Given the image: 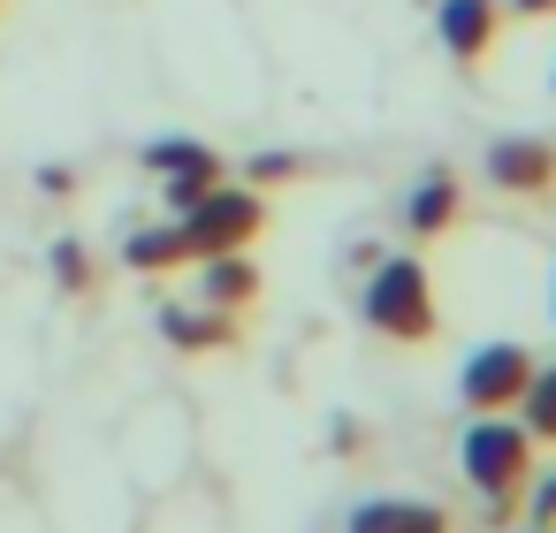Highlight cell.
Listing matches in <instances>:
<instances>
[{
	"label": "cell",
	"instance_id": "cell-1",
	"mask_svg": "<svg viewBox=\"0 0 556 533\" xmlns=\"http://www.w3.org/2000/svg\"><path fill=\"white\" fill-rule=\"evenodd\" d=\"M457 465L488 495V525H510L518 518V495L533 480V434L518 427V411H480L465 427V442H457Z\"/></svg>",
	"mask_w": 556,
	"mask_h": 533
},
{
	"label": "cell",
	"instance_id": "cell-2",
	"mask_svg": "<svg viewBox=\"0 0 556 533\" xmlns=\"http://www.w3.org/2000/svg\"><path fill=\"white\" fill-rule=\"evenodd\" d=\"M358 313H366V328L389 335V343H434V328H442V313H434V282H427L419 259H381V267L366 275Z\"/></svg>",
	"mask_w": 556,
	"mask_h": 533
},
{
	"label": "cell",
	"instance_id": "cell-3",
	"mask_svg": "<svg viewBox=\"0 0 556 533\" xmlns=\"http://www.w3.org/2000/svg\"><path fill=\"white\" fill-rule=\"evenodd\" d=\"M176 229H184V252H191V259L244 252V244L267 229V199H260V191H237V183H214V191H199L191 206H176Z\"/></svg>",
	"mask_w": 556,
	"mask_h": 533
},
{
	"label": "cell",
	"instance_id": "cell-4",
	"mask_svg": "<svg viewBox=\"0 0 556 533\" xmlns=\"http://www.w3.org/2000/svg\"><path fill=\"white\" fill-rule=\"evenodd\" d=\"M526 381H533V351H526V343H480V351L457 366V404H465L472 419H480V411H518Z\"/></svg>",
	"mask_w": 556,
	"mask_h": 533
},
{
	"label": "cell",
	"instance_id": "cell-5",
	"mask_svg": "<svg viewBox=\"0 0 556 533\" xmlns=\"http://www.w3.org/2000/svg\"><path fill=\"white\" fill-rule=\"evenodd\" d=\"M488 183L503 199H548L556 191V145L548 138H495L488 145Z\"/></svg>",
	"mask_w": 556,
	"mask_h": 533
},
{
	"label": "cell",
	"instance_id": "cell-6",
	"mask_svg": "<svg viewBox=\"0 0 556 533\" xmlns=\"http://www.w3.org/2000/svg\"><path fill=\"white\" fill-rule=\"evenodd\" d=\"M146 168L168 183V206H191L199 191L222 183V153L199 145V138H153V145H146Z\"/></svg>",
	"mask_w": 556,
	"mask_h": 533
},
{
	"label": "cell",
	"instance_id": "cell-7",
	"mask_svg": "<svg viewBox=\"0 0 556 533\" xmlns=\"http://www.w3.org/2000/svg\"><path fill=\"white\" fill-rule=\"evenodd\" d=\"M434 31H442V47L457 54V69H480V62L495 54V39H503V0H442V9H434Z\"/></svg>",
	"mask_w": 556,
	"mask_h": 533
},
{
	"label": "cell",
	"instance_id": "cell-8",
	"mask_svg": "<svg viewBox=\"0 0 556 533\" xmlns=\"http://www.w3.org/2000/svg\"><path fill=\"white\" fill-rule=\"evenodd\" d=\"M343 533H450V510L419 495H374L343 518Z\"/></svg>",
	"mask_w": 556,
	"mask_h": 533
},
{
	"label": "cell",
	"instance_id": "cell-9",
	"mask_svg": "<svg viewBox=\"0 0 556 533\" xmlns=\"http://www.w3.org/2000/svg\"><path fill=\"white\" fill-rule=\"evenodd\" d=\"M457 214H465V191H457L450 168H427V176L412 183V199H404V229H412V237H450Z\"/></svg>",
	"mask_w": 556,
	"mask_h": 533
},
{
	"label": "cell",
	"instance_id": "cell-10",
	"mask_svg": "<svg viewBox=\"0 0 556 533\" xmlns=\"http://www.w3.org/2000/svg\"><path fill=\"white\" fill-rule=\"evenodd\" d=\"M161 335H168L176 351H229V343H237V320H229L222 305H168V313H161Z\"/></svg>",
	"mask_w": 556,
	"mask_h": 533
},
{
	"label": "cell",
	"instance_id": "cell-11",
	"mask_svg": "<svg viewBox=\"0 0 556 533\" xmlns=\"http://www.w3.org/2000/svg\"><path fill=\"white\" fill-rule=\"evenodd\" d=\"M199 267H206V275H199L206 305L237 313V305H252V297H260V267H252L244 252H214V259H199Z\"/></svg>",
	"mask_w": 556,
	"mask_h": 533
},
{
	"label": "cell",
	"instance_id": "cell-12",
	"mask_svg": "<svg viewBox=\"0 0 556 533\" xmlns=\"http://www.w3.org/2000/svg\"><path fill=\"white\" fill-rule=\"evenodd\" d=\"M123 259H130L138 275H168V267H184L191 252H184V229L168 221V229H138V237L123 244Z\"/></svg>",
	"mask_w": 556,
	"mask_h": 533
},
{
	"label": "cell",
	"instance_id": "cell-13",
	"mask_svg": "<svg viewBox=\"0 0 556 533\" xmlns=\"http://www.w3.org/2000/svg\"><path fill=\"white\" fill-rule=\"evenodd\" d=\"M518 427L556 449V366H533V381H526V396H518Z\"/></svg>",
	"mask_w": 556,
	"mask_h": 533
},
{
	"label": "cell",
	"instance_id": "cell-14",
	"mask_svg": "<svg viewBox=\"0 0 556 533\" xmlns=\"http://www.w3.org/2000/svg\"><path fill=\"white\" fill-rule=\"evenodd\" d=\"M54 275H62V290H92V259H85V244H54Z\"/></svg>",
	"mask_w": 556,
	"mask_h": 533
},
{
	"label": "cell",
	"instance_id": "cell-15",
	"mask_svg": "<svg viewBox=\"0 0 556 533\" xmlns=\"http://www.w3.org/2000/svg\"><path fill=\"white\" fill-rule=\"evenodd\" d=\"M526 487H533V495H526V518H533V525H556V472H548V480H526Z\"/></svg>",
	"mask_w": 556,
	"mask_h": 533
},
{
	"label": "cell",
	"instance_id": "cell-16",
	"mask_svg": "<svg viewBox=\"0 0 556 533\" xmlns=\"http://www.w3.org/2000/svg\"><path fill=\"white\" fill-rule=\"evenodd\" d=\"M290 168H298V161H290V153H267V161H260V168H252V176H260V183H275V176H290Z\"/></svg>",
	"mask_w": 556,
	"mask_h": 533
},
{
	"label": "cell",
	"instance_id": "cell-17",
	"mask_svg": "<svg viewBox=\"0 0 556 533\" xmlns=\"http://www.w3.org/2000/svg\"><path fill=\"white\" fill-rule=\"evenodd\" d=\"M503 16H556V0H503Z\"/></svg>",
	"mask_w": 556,
	"mask_h": 533
},
{
	"label": "cell",
	"instance_id": "cell-18",
	"mask_svg": "<svg viewBox=\"0 0 556 533\" xmlns=\"http://www.w3.org/2000/svg\"><path fill=\"white\" fill-rule=\"evenodd\" d=\"M526 533H548V525H526Z\"/></svg>",
	"mask_w": 556,
	"mask_h": 533
},
{
	"label": "cell",
	"instance_id": "cell-19",
	"mask_svg": "<svg viewBox=\"0 0 556 533\" xmlns=\"http://www.w3.org/2000/svg\"><path fill=\"white\" fill-rule=\"evenodd\" d=\"M0 9H9V0H0Z\"/></svg>",
	"mask_w": 556,
	"mask_h": 533
},
{
	"label": "cell",
	"instance_id": "cell-20",
	"mask_svg": "<svg viewBox=\"0 0 556 533\" xmlns=\"http://www.w3.org/2000/svg\"><path fill=\"white\" fill-rule=\"evenodd\" d=\"M548 85H556V77H548Z\"/></svg>",
	"mask_w": 556,
	"mask_h": 533
}]
</instances>
